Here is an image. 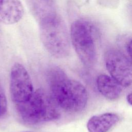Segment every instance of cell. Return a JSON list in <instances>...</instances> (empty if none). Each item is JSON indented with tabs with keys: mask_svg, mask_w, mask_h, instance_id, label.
Wrapping results in <instances>:
<instances>
[{
	"mask_svg": "<svg viewBox=\"0 0 132 132\" xmlns=\"http://www.w3.org/2000/svg\"><path fill=\"white\" fill-rule=\"evenodd\" d=\"M42 43L53 56L66 57L70 51V35L63 19L57 12L43 18L39 22Z\"/></svg>",
	"mask_w": 132,
	"mask_h": 132,
	"instance_id": "obj_2",
	"label": "cell"
},
{
	"mask_svg": "<svg viewBox=\"0 0 132 132\" xmlns=\"http://www.w3.org/2000/svg\"><path fill=\"white\" fill-rule=\"evenodd\" d=\"M51 94L59 108L70 112L85 108L88 101L85 87L79 81L68 78L59 67H51L47 72Z\"/></svg>",
	"mask_w": 132,
	"mask_h": 132,
	"instance_id": "obj_1",
	"label": "cell"
},
{
	"mask_svg": "<svg viewBox=\"0 0 132 132\" xmlns=\"http://www.w3.org/2000/svg\"><path fill=\"white\" fill-rule=\"evenodd\" d=\"M127 101L129 104L132 105V92L129 93L127 96Z\"/></svg>",
	"mask_w": 132,
	"mask_h": 132,
	"instance_id": "obj_13",
	"label": "cell"
},
{
	"mask_svg": "<svg viewBox=\"0 0 132 132\" xmlns=\"http://www.w3.org/2000/svg\"><path fill=\"white\" fill-rule=\"evenodd\" d=\"M30 12L39 22L56 12L55 0H26Z\"/></svg>",
	"mask_w": 132,
	"mask_h": 132,
	"instance_id": "obj_10",
	"label": "cell"
},
{
	"mask_svg": "<svg viewBox=\"0 0 132 132\" xmlns=\"http://www.w3.org/2000/svg\"><path fill=\"white\" fill-rule=\"evenodd\" d=\"M7 109V98L4 89L0 81V117L5 114Z\"/></svg>",
	"mask_w": 132,
	"mask_h": 132,
	"instance_id": "obj_11",
	"label": "cell"
},
{
	"mask_svg": "<svg viewBox=\"0 0 132 132\" xmlns=\"http://www.w3.org/2000/svg\"><path fill=\"white\" fill-rule=\"evenodd\" d=\"M107 70L111 76L122 87L132 84V62L121 51L111 49L105 54Z\"/></svg>",
	"mask_w": 132,
	"mask_h": 132,
	"instance_id": "obj_5",
	"label": "cell"
},
{
	"mask_svg": "<svg viewBox=\"0 0 132 132\" xmlns=\"http://www.w3.org/2000/svg\"><path fill=\"white\" fill-rule=\"evenodd\" d=\"M16 105L20 118L30 125L53 121L60 116L59 107L52 95L42 89L34 92L27 101Z\"/></svg>",
	"mask_w": 132,
	"mask_h": 132,
	"instance_id": "obj_3",
	"label": "cell"
},
{
	"mask_svg": "<svg viewBox=\"0 0 132 132\" xmlns=\"http://www.w3.org/2000/svg\"><path fill=\"white\" fill-rule=\"evenodd\" d=\"M10 91L11 98L15 104L28 100L34 92L30 75L21 63H14L11 69Z\"/></svg>",
	"mask_w": 132,
	"mask_h": 132,
	"instance_id": "obj_6",
	"label": "cell"
},
{
	"mask_svg": "<svg viewBox=\"0 0 132 132\" xmlns=\"http://www.w3.org/2000/svg\"><path fill=\"white\" fill-rule=\"evenodd\" d=\"M97 29L90 21L84 19L75 20L70 28V39L81 62L87 67L92 65L96 58L95 38Z\"/></svg>",
	"mask_w": 132,
	"mask_h": 132,
	"instance_id": "obj_4",
	"label": "cell"
},
{
	"mask_svg": "<svg viewBox=\"0 0 132 132\" xmlns=\"http://www.w3.org/2000/svg\"><path fill=\"white\" fill-rule=\"evenodd\" d=\"M24 14L20 0H0V23L11 25L19 22Z\"/></svg>",
	"mask_w": 132,
	"mask_h": 132,
	"instance_id": "obj_7",
	"label": "cell"
},
{
	"mask_svg": "<svg viewBox=\"0 0 132 132\" xmlns=\"http://www.w3.org/2000/svg\"><path fill=\"white\" fill-rule=\"evenodd\" d=\"M96 86L98 91L110 100L119 98L122 91V86L113 77L106 74H101L97 77Z\"/></svg>",
	"mask_w": 132,
	"mask_h": 132,
	"instance_id": "obj_9",
	"label": "cell"
},
{
	"mask_svg": "<svg viewBox=\"0 0 132 132\" xmlns=\"http://www.w3.org/2000/svg\"><path fill=\"white\" fill-rule=\"evenodd\" d=\"M119 121V116L108 112L92 117L88 120L87 127L89 132H107Z\"/></svg>",
	"mask_w": 132,
	"mask_h": 132,
	"instance_id": "obj_8",
	"label": "cell"
},
{
	"mask_svg": "<svg viewBox=\"0 0 132 132\" xmlns=\"http://www.w3.org/2000/svg\"><path fill=\"white\" fill-rule=\"evenodd\" d=\"M126 50L129 56L132 59V39L127 43L126 45Z\"/></svg>",
	"mask_w": 132,
	"mask_h": 132,
	"instance_id": "obj_12",
	"label": "cell"
}]
</instances>
